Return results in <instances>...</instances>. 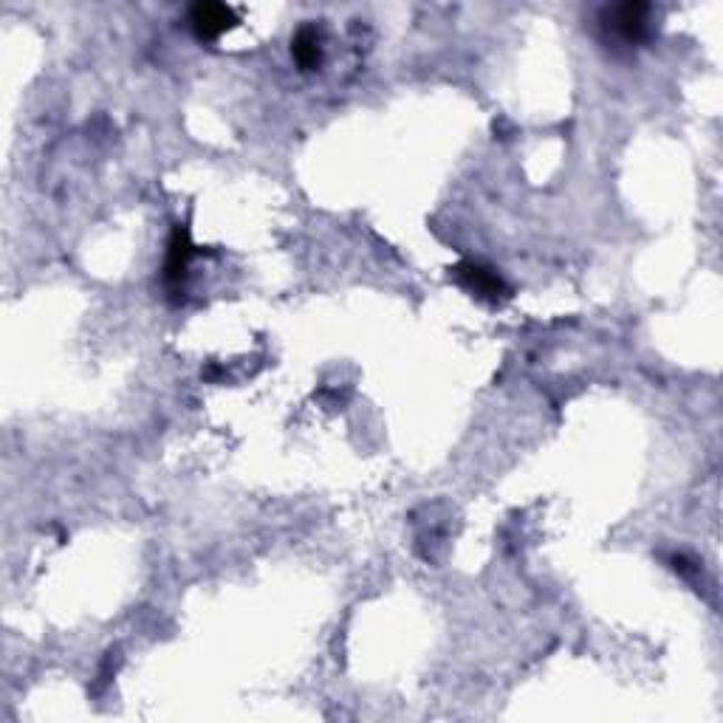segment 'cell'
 Wrapping results in <instances>:
<instances>
[{
  "label": "cell",
  "mask_w": 723,
  "mask_h": 723,
  "mask_svg": "<svg viewBox=\"0 0 723 723\" xmlns=\"http://www.w3.org/2000/svg\"><path fill=\"white\" fill-rule=\"evenodd\" d=\"M650 12L653 9L647 3L627 0V3L602 9L600 26L607 38L620 40L622 46H642L644 40H650Z\"/></svg>",
  "instance_id": "6da1fadb"
},
{
  "label": "cell",
  "mask_w": 723,
  "mask_h": 723,
  "mask_svg": "<svg viewBox=\"0 0 723 723\" xmlns=\"http://www.w3.org/2000/svg\"><path fill=\"white\" fill-rule=\"evenodd\" d=\"M240 23L238 12L227 3H212V0H201V3H192L187 9V26L196 34V40L201 43H212V40L224 38L229 29Z\"/></svg>",
  "instance_id": "7a4b0ae2"
},
{
  "label": "cell",
  "mask_w": 723,
  "mask_h": 723,
  "mask_svg": "<svg viewBox=\"0 0 723 723\" xmlns=\"http://www.w3.org/2000/svg\"><path fill=\"white\" fill-rule=\"evenodd\" d=\"M196 258V246L190 240V229L185 224H178L170 232V240H167V255H165V269H161V277H165V286L170 295H178L185 291V280L190 275V260Z\"/></svg>",
  "instance_id": "3957f363"
},
{
  "label": "cell",
  "mask_w": 723,
  "mask_h": 723,
  "mask_svg": "<svg viewBox=\"0 0 723 723\" xmlns=\"http://www.w3.org/2000/svg\"><path fill=\"white\" fill-rule=\"evenodd\" d=\"M453 277L458 280V286H464L466 291L478 300H489V303H501L509 297V286L497 275L495 269L484 264H473V260H466V264H458L453 269Z\"/></svg>",
  "instance_id": "277c9868"
},
{
  "label": "cell",
  "mask_w": 723,
  "mask_h": 723,
  "mask_svg": "<svg viewBox=\"0 0 723 723\" xmlns=\"http://www.w3.org/2000/svg\"><path fill=\"white\" fill-rule=\"evenodd\" d=\"M291 60L300 71H317L323 66V34L317 26H300L291 38Z\"/></svg>",
  "instance_id": "5b68a950"
}]
</instances>
